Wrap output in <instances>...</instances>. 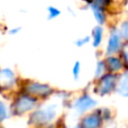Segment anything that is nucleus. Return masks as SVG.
Here are the masks:
<instances>
[{"mask_svg":"<svg viewBox=\"0 0 128 128\" xmlns=\"http://www.w3.org/2000/svg\"><path fill=\"white\" fill-rule=\"evenodd\" d=\"M56 114H58V106L56 104H50V106H46L44 108L40 109V110L35 111L32 115L30 119L35 124L44 125L52 122L56 117Z\"/></svg>","mask_w":128,"mask_h":128,"instance_id":"1","label":"nucleus"},{"mask_svg":"<svg viewBox=\"0 0 128 128\" xmlns=\"http://www.w3.org/2000/svg\"><path fill=\"white\" fill-rule=\"evenodd\" d=\"M35 106H36V100L34 98L28 97V96H22L16 101L15 108L18 114H22V112H27V111L32 110Z\"/></svg>","mask_w":128,"mask_h":128,"instance_id":"2","label":"nucleus"},{"mask_svg":"<svg viewBox=\"0 0 128 128\" xmlns=\"http://www.w3.org/2000/svg\"><path fill=\"white\" fill-rule=\"evenodd\" d=\"M96 104H97L96 100H93L92 98L89 97V96L84 94V96H82L81 98H79V99L75 101L74 109L78 111V112L82 114V112H84V111L89 110V109L93 108Z\"/></svg>","mask_w":128,"mask_h":128,"instance_id":"3","label":"nucleus"},{"mask_svg":"<svg viewBox=\"0 0 128 128\" xmlns=\"http://www.w3.org/2000/svg\"><path fill=\"white\" fill-rule=\"evenodd\" d=\"M16 78L15 73L10 68H2L0 70V86L1 88H10L15 84Z\"/></svg>","mask_w":128,"mask_h":128,"instance_id":"4","label":"nucleus"},{"mask_svg":"<svg viewBox=\"0 0 128 128\" xmlns=\"http://www.w3.org/2000/svg\"><path fill=\"white\" fill-rule=\"evenodd\" d=\"M116 83V76L112 74H108L101 79V82L99 84V93L100 94H107L114 89Z\"/></svg>","mask_w":128,"mask_h":128,"instance_id":"5","label":"nucleus"},{"mask_svg":"<svg viewBox=\"0 0 128 128\" xmlns=\"http://www.w3.org/2000/svg\"><path fill=\"white\" fill-rule=\"evenodd\" d=\"M26 91L30 94L34 96H48L52 92V89L46 84H40V83H32L26 88Z\"/></svg>","mask_w":128,"mask_h":128,"instance_id":"6","label":"nucleus"},{"mask_svg":"<svg viewBox=\"0 0 128 128\" xmlns=\"http://www.w3.org/2000/svg\"><path fill=\"white\" fill-rule=\"evenodd\" d=\"M120 37L119 33L117 30L111 32L110 37H109V42H108V46H107V54L108 55H112L115 54L118 50L120 48Z\"/></svg>","mask_w":128,"mask_h":128,"instance_id":"7","label":"nucleus"},{"mask_svg":"<svg viewBox=\"0 0 128 128\" xmlns=\"http://www.w3.org/2000/svg\"><path fill=\"white\" fill-rule=\"evenodd\" d=\"M101 125V117L99 114H91L83 119V128H99Z\"/></svg>","mask_w":128,"mask_h":128,"instance_id":"8","label":"nucleus"},{"mask_svg":"<svg viewBox=\"0 0 128 128\" xmlns=\"http://www.w3.org/2000/svg\"><path fill=\"white\" fill-rule=\"evenodd\" d=\"M91 10H92L93 16H94L96 20H97V22L99 25H102L106 22V17H104V11H102V8L97 2H92V4H91Z\"/></svg>","mask_w":128,"mask_h":128,"instance_id":"9","label":"nucleus"},{"mask_svg":"<svg viewBox=\"0 0 128 128\" xmlns=\"http://www.w3.org/2000/svg\"><path fill=\"white\" fill-rule=\"evenodd\" d=\"M117 92L122 97H128V72L125 73L120 79L119 84L117 86Z\"/></svg>","mask_w":128,"mask_h":128,"instance_id":"10","label":"nucleus"},{"mask_svg":"<svg viewBox=\"0 0 128 128\" xmlns=\"http://www.w3.org/2000/svg\"><path fill=\"white\" fill-rule=\"evenodd\" d=\"M102 37H104V29L101 26H97L93 28L92 30V40H93V46L98 47L102 42Z\"/></svg>","mask_w":128,"mask_h":128,"instance_id":"11","label":"nucleus"},{"mask_svg":"<svg viewBox=\"0 0 128 128\" xmlns=\"http://www.w3.org/2000/svg\"><path fill=\"white\" fill-rule=\"evenodd\" d=\"M108 66L111 71L116 72V71H119L122 68V63L119 58H108Z\"/></svg>","mask_w":128,"mask_h":128,"instance_id":"12","label":"nucleus"},{"mask_svg":"<svg viewBox=\"0 0 128 128\" xmlns=\"http://www.w3.org/2000/svg\"><path fill=\"white\" fill-rule=\"evenodd\" d=\"M47 11H48V19H54V18L58 17L61 15V10L53 6H50L47 8Z\"/></svg>","mask_w":128,"mask_h":128,"instance_id":"13","label":"nucleus"},{"mask_svg":"<svg viewBox=\"0 0 128 128\" xmlns=\"http://www.w3.org/2000/svg\"><path fill=\"white\" fill-rule=\"evenodd\" d=\"M119 35L120 37H122L124 40H128V22H124L120 26V30H119Z\"/></svg>","mask_w":128,"mask_h":128,"instance_id":"14","label":"nucleus"},{"mask_svg":"<svg viewBox=\"0 0 128 128\" xmlns=\"http://www.w3.org/2000/svg\"><path fill=\"white\" fill-rule=\"evenodd\" d=\"M7 116H8V111H7L6 104H4L2 101H0V122L6 119Z\"/></svg>","mask_w":128,"mask_h":128,"instance_id":"15","label":"nucleus"},{"mask_svg":"<svg viewBox=\"0 0 128 128\" xmlns=\"http://www.w3.org/2000/svg\"><path fill=\"white\" fill-rule=\"evenodd\" d=\"M104 62H99L97 65V70H96V76H101L104 72Z\"/></svg>","mask_w":128,"mask_h":128,"instance_id":"16","label":"nucleus"},{"mask_svg":"<svg viewBox=\"0 0 128 128\" xmlns=\"http://www.w3.org/2000/svg\"><path fill=\"white\" fill-rule=\"evenodd\" d=\"M90 36H86V37H83V38H80V40H75V45L76 46H79V47H82L83 45H86V44H88L89 42H90Z\"/></svg>","mask_w":128,"mask_h":128,"instance_id":"17","label":"nucleus"},{"mask_svg":"<svg viewBox=\"0 0 128 128\" xmlns=\"http://www.w3.org/2000/svg\"><path fill=\"white\" fill-rule=\"evenodd\" d=\"M80 70H81V66H80V62H75L74 66H73V75H74V79L76 80L80 75Z\"/></svg>","mask_w":128,"mask_h":128,"instance_id":"18","label":"nucleus"},{"mask_svg":"<svg viewBox=\"0 0 128 128\" xmlns=\"http://www.w3.org/2000/svg\"><path fill=\"white\" fill-rule=\"evenodd\" d=\"M20 30H22V28H20V27H16V28L10 29V30H9V34H10V35H16V34H18Z\"/></svg>","mask_w":128,"mask_h":128,"instance_id":"19","label":"nucleus"},{"mask_svg":"<svg viewBox=\"0 0 128 128\" xmlns=\"http://www.w3.org/2000/svg\"><path fill=\"white\" fill-rule=\"evenodd\" d=\"M124 58H125V60H126V62L128 63V44L124 48Z\"/></svg>","mask_w":128,"mask_h":128,"instance_id":"20","label":"nucleus"}]
</instances>
